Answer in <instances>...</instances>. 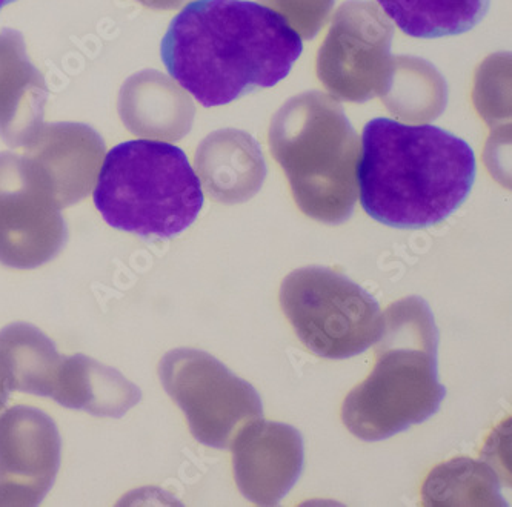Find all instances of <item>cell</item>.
I'll use <instances>...</instances> for the list:
<instances>
[{"instance_id":"6da1fadb","label":"cell","mask_w":512,"mask_h":507,"mask_svg":"<svg viewBox=\"0 0 512 507\" xmlns=\"http://www.w3.org/2000/svg\"><path fill=\"white\" fill-rule=\"evenodd\" d=\"M302 51V37L279 13L250 0L191 2L160 45L170 76L205 108L274 87Z\"/></svg>"},{"instance_id":"7a4b0ae2","label":"cell","mask_w":512,"mask_h":507,"mask_svg":"<svg viewBox=\"0 0 512 507\" xmlns=\"http://www.w3.org/2000/svg\"><path fill=\"white\" fill-rule=\"evenodd\" d=\"M362 143L360 202L383 225L420 229L445 222L473 189V148L439 126L379 117L366 123Z\"/></svg>"},{"instance_id":"3957f363","label":"cell","mask_w":512,"mask_h":507,"mask_svg":"<svg viewBox=\"0 0 512 507\" xmlns=\"http://www.w3.org/2000/svg\"><path fill=\"white\" fill-rule=\"evenodd\" d=\"M376 366L350 392L343 423L356 437L377 441L436 414L446 389L439 382V332L433 312L420 297L389 306L376 342Z\"/></svg>"},{"instance_id":"277c9868","label":"cell","mask_w":512,"mask_h":507,"mask_svg":"<svg viewBox=\"0 0 512 507\" xmlns=\"http://www.w3.org/2000/svg\"><path fill=\"white\" fill-rule=\"evenodd\" d=\"M270 145L306 216L330 225L350 219L360 140L336 97L310 91L288 100L271 122Z\"/></svg>"},{"instance_id":"5b68a950","label":"cell","mask_w":512,"mask_h":507,"mask_svg":"<svg viewBox=\"0 0 512 507\" xmlns=\"http://www.w3.org/2000/svg\"><path fill=\"white\" fill-rule=\"evenodd\" d=\"M105 222L143 239H173L203 208L202 182L177 146L130 140L105 157L94 188Z\"/></svg>"},{"instance_id":"8992f818","label":"cell","mask_w":512,"mask_h":507,"mask_svg":"<svg viewBox=\"0 0 512 507\" xmlns=\"http://www.w3.org/2000/svg\"><path fill=\"white\" fill-rule=\"evenodd\" d=\"M280 305L297 337L323 358H350L376 345L383 314L370 292L325 268L291 272Z\"/></svg>"},{"instance_id":"52a82bcc","label":"cell","mask_w":512,"mask_h":507,"mask_svg":"<svg viewBox=\"0 0 512 507\" xmlns=\"http://www.w3.org/2000/svg\"><path fill=\"white\" fill-rule=\"evenodd\" d=\"M393 25L373 2L350 0L337 10L317 56V74L336 99L366 102L385 96L396 59Z\"/></svg>"},{"instance_id":"ba28073f","label":"cell","mask_w":512,"mask_h":507,"mask_svg":"<svg viewBox=\"0 0 512 507\" xmlns=\"http://www.w3.org/2000/svg\"><path fill=\"white\" fill-rule=\"evenodd\" d=\"M163 378L205 445L227 448L240 426L262 418L257 392L211 355L173 352L163 363Z\"/></svg>"},{"instance_id":"9c48e42d","label":"cell","mask_w":512,"mask_h":507,"mask_svg":"<svg viewBox=\"0 0 512 507\" xmlns=\"http://www.w3.org/2000/svg\"><path fill=\"white\" fill-rule=\"evenodd\" d=\"M234 443V469L245 495L256 503L279 501L299 477V434L286 426L254 421L242 429Z\"/></svg>"},{"instance_id":"30bf717a","label":"cell","mask_w":512,"mask_h":507,"mask_svg":"<svg viewBox=\"0 0 512 507\" xmlns=\"http://www.w3.org/2000/svg\"><path fill=\"white\" fill-rule=\"evenodd\" d=\"M197 165L207 176L208 189L220 202L251 199L265 179V162L259 145L242 131H220L205 140Z\"/></svg>"},{"instance_id":"8fae6325","label":"cell","mask_w":512,"mask_h":507,"mask_svg":"<svg viewBox=\"0 0 512 507\" xmlns=\"http://www.w3.org/2000/svg\"><path fill=\"white\" fill-rule=\"evenodd\" d=\"M411 37L437 39L468 33L485 19L491 0H377Z\"/></svg>"},{"instance_id":"7c38bea8","label":"cell","mask_w":512,"mask_h":507,"mask_svg":"<svg viewBox=\"0 0 512 507\" xmlns=\"http://www.w3.org/2000/svg\"><path fill=\"white\" fill-rule=\"evenodd\" d=\"M383 99L391 113L405 119H434L446 105L445 82L425 60L397 57Z\"/></svg>"},{"instance_id":"4fadbf2b","label":"cell","mask_w":512,"mask_h":507,"mask_svg":"<svg viewBox=\"0 0 512 507\" xmlns=\"http://www.w3.org/2000/svg\"><path fill=\"white\" fill-rule=\"evenodd\" d=\"M279 13L303 39H314L333 11L336 0H260Z\"/></svg>"},{"instance_id":"5bb4252c","label":"cell","mask_w":512,"mask_h":507,"mask_svg":"<svg viewBox=\"0 0 512 507\" xmlns=\"http://www.w3.org/2000/svg\"><path fill=\"white\" fill-rule=\"evenodd\" d=\"M139 2L147 5V7L156 8V10H173V8L180 7L187 0H139Z\"/></svg>"},{"instance_id":"9a60e30c","label":"cell","mask_w":512,"mask_h":507,"mask_svg":"<svg viewBox=\"0 0 512 507\" xmlns=\"http://www.w3.org/2000/svg\"><path fill=\"white\" fill-rule=\"evenodd\" d=\"M13 2H16V0H0V11H2V8L7 7L8 4H13Z\"/></svg>"}]
</instances>
